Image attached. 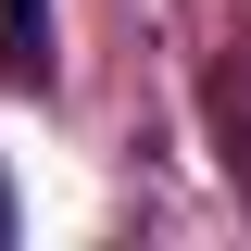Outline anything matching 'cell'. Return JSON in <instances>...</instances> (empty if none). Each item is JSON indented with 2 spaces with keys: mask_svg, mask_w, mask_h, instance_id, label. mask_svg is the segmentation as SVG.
<instances>
[{
  "mask_svg": "<svg viewBox=\"0 0 251 251\" xmlns=\"http://www.w3.org/2000/svg\"><path fill=\"white\" fill-rule=\"evenodd\" d=\"M0 239H13V176H0Z\"/></svg>",
  "mask_w": 251,
  "mask_h": 251,
  "instance_id": "7a4b0ae2",
  "label": "cell"
},
{
  "mask_svg": "<svg viewBox=\"0 0 251 251\" xmlns=\"http://www.w3.org/2000/svg\"><path fill=\"white\" fill-rule=\"evenodd\" d=\"M63 50H50V0H0V88H50Z\"/></svg>",
  "mask_w": 251,
  "mask_h": 251,
  "instance_id": "6da1fadb",
  "label": "cell"
}]
</instances>
